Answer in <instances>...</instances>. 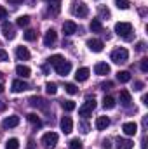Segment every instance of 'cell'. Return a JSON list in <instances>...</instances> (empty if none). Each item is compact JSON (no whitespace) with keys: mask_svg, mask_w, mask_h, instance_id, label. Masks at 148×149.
Instances as JSON below:
<instances>
[{"mask_svg":"<svg viewBox=\"0 0 148 149\" xmlns=\"http://www.w3.org/2000/svg\"><path fill=\"white\" fill-rule=\"evenodd\" d=\"M115 33L118 35V37L125 38V40H131V33H132V24L131 23H117L115 24Z\"/></svg>","mask_w":148,"mask_h":149,"instance_id":"cell-1","label":"cell"},{"mask_svg":"<svg viewBox=\"0 0 148 149\" xmlns=\"http://www.w3.org/2000/svg\"><path fill=\"white\" fill-rule=\"evenodd\" d=\"M110 57L115 64H124V63H127V59H129V50L124 49V47H118V49H115V50L111 52Z\"/></svg>","mask_w":148,"mask_h":149,"instance_id":"cell-2","label":"cell"},{"mask_svg":"<svg viewBox=\"0 0 148 149\" xmlns=\"http://www.w3.org/2000/svg\"><path fill=\"white\" fill-rule=\"evenodd\" d=\"M58 139H59V137H58L56 132H47V134L42 135V144H44L45 149H52L58 144Z\"/></svg>","mask_w":148,"mask_h":149,"instance_id":"cell-3","label":"cell"},{"mask_svg":"<svg viewBox=\"0 0 148 149\" xmlns=\"http://www.w3.org/2000/svg\"><path fill=\"white\" fill-rule=\"evenodd\" d=\"M72 12H73V16H77V17H87L89 9H87V5H85L84 2H73Z\"/></svg>","mask_w":148,"mask_h":149,"instance_id":"cell-4","label":"cell"},{"mask_svg":"<svg viewBox=\"0 0 148 149\" xmlns=\"http://www.w3.org/2000/svg\"><path fill=\"white\" fill-rule=\"evenodd\" d=\"M96 108V102H94V97L91 99V97H87V101H85V104L78 109V114L80 116H84V118H87L91 113H92V109Z\"/></svg>","mask_w":148,"mask_h":149,"instance_id":"cell-5","label":"cell"},{"mask_svg":"<svg viewBox=\"0 0 148 149\" xmlns=\"http://www.w3.org/2000/svg\"><path fill=\"white\" fill-rule=\"evenodd\" d=\"M54 68H56V73H58V74H61V76H66V74L72 71V63L63 59V61H61V63H58Z\"/></svg>","mask_w":148,"mask_h":149,"instance_id":"cell-6","label":"cell"},{"mask_svg":"<svg viewBox=\"0 0 148 149\" xmlns=\"http://www.w3.org/2000/svg\"><path fill=\"white\" fill-rule=\"evenodd\" d=\"M30 104H32L33 108L42 109V111H49V102H47L45 99L38 97V95H35V97H32V99H30Z\"/></svg>","mask_w":148,"mask_h":149,"instance_id":"cell-7","label":"cell"},{"mask_svg":"<svg viewBox=\"0 0 148 149\" xmlns=\"http://www.w3.org/2000/svg\"><path fill=\"white\" fill-rule=\"evenodd\" d=\"M2 31H4V37L7 38V40H12V38L16 37V30H14V26H12L11 23H7V21L2 23Z\"/></svg>","mask_w":148,"mask_h":149,"instance_id":"cell-8","label":"cell"},{"mask_svg":"<svg viewBox=\"0 0 148 149\" xmlns=\"http://www.w3.org/2000/svg\"><path fill=\"white\" fill-rule=\"evenodd\" d=\"M30 87H28V83L26 81H23V80H14L12 81V85H11V90L14 92V94H19V92H25V90H28Z\"/></svg>","mask_w":148,"mask_h":149,"instance_id":"cell-9","label":"cell"},{"mask_svg":"<svg viewBox=\"0 0 148 149\" xmlns=\"http://www.w3.org/2000/svg\"><path fill=\"white\" fill-rule=\"evenodd\" d=\"M87 47H89L92 52H101L103 47H105V43H103L101 40H98V38H91V40H87Z\"/></svg>","mask_w":148,"mask_h":149,"instance_id":"cell-10","label":"cell"},{"mask_svg":"<svg viewBox=\"0 0 148 149\" xmlns=\"http://www.w3.org/2000/svg\"><path fill=\"white\" fill-rule=\"evenodd\" d=\"M19 125V116H7L4 121H2V127L4 128H14V127H18Z\"/></svg>","mask_w":148,"mask_h":149,"instance_id":"cell-11","label":"cell"},{"mask_svg":"<svg viewBox=\"0 0 148 149\" xmlns=\"http://www.w3.org/2000/svg\"><path fill=\"white\" fill-rule=\"evenodd\" d=\"M122 130H124V134L125 135H136V132H138V125L134 123V121H127V123H124L122 125Z\"/></svg>","mask_w":148,"mask_h":149,"instance_id":"cell-12","label":"cell"},{"mask_svg":"<svg viewBox=\"0 0 148 149\" xmlns=\"http://www.w3.org/2000/svg\"><path fill=\"white\" fill-rule=\"evenodd\" d=\"M16 57H18L19 61H28V59L32 57V54H30V50H28L26 47H23V45H21V47H18V49H16Z\"/></svg>","mask_w":148,"mask_h":149,"instance_id":"cell-13","label":"cell"},{"mask_svg":"<svg viewBox=\"0 0 148 149\" xmlns=\"http://www.w3.org/2000/svg\"><path fill=\"white\" fill-rule=\"evenodd\" d=\"M61 130H63L65 134H70V132L73 130V121H72L70 116H63V118H61Z\"/></svg>","mask_w":148,"mask_h":149,"instance_id":"cell-14","label":"cell"},{"mask_svg":"<svg viewBox=\"0 0 148 149\" xmlns=\"http://www.w3.org/2000/svg\"><path fill=\"white\" fill-rule=\"evenodd\" d=\"M118 101H120V104L122 106H131V102H132V99H131V94L127 92V90H120V94H118Z\"/></svg>","mask_w":148,"mask_h":149,"instance_id":"cell-15","label":"cell"},{"mask_svg":"<svg viewBox=\"0 0 148 149\" xmlns=\"http://www.w3.org/2000/svg\"><path fill=\"white\" fill-rule=\"evenodd\" d=\"M75 31H77V24H75L73 21H65V23H63V33H65L66 37L73 35Z\"/></svg>","mask_w":148,"mask_h":149,"instance_id":"cell-16","label":"cell"},{"mask_svg":"<svg viewBox=\"0 0 148 149\" xmlns=\"http://www.w3.org/2000/svg\"><path fill=\"white\" fill-rule=\"evenodd\" d=\"M94 73L99 74V76H105V74L110 73V66H108L106 63H98V64L94 66Z\"/></svg>","mask_w":148,"mask_h":149,"instance_id":"cell-17","label":"cell"},{"mask_svg":"<svg viewBox=\"0 0 148 149\" xmlns=\"http://www.w3.org/2000/svg\"><path fill=\"white\" fill-rule=\"evenodd\" d=\"M56 38H58L56 31H54V30H49V31L45 33V37H44V45H45V47H51V45L56 42Z\"/></svg>","mask_w":148,"mask_h":149,"instance_id":"cell-18","label":"cell"},{"mask_svg":"<svg viewBox=\"0 0 148 149\" xmlns=\"http://www.w3.org/2000/svg\"><path fill=\"white\" fill-rule=\"evenodd\" d=\"M89 68H78L77 70V73H75V80L77 81H85L87 78H89Z\"/></svg>","mask_w":148,"mask_h":149,"instance_id":"cell-19","label":"cell"},{"mask_svg":"<svg viewBox=\"0 0 148 149\" xmlns=\"http://www.w3.org/2000/svg\"><path fill=\"white\" fill-rule=\"evenodd\" d=\"M108 125H110V118L108 116H98V120H96V128L98 130H105Z\"/></svg>","mask_w":148,"mask_h":149,"instance_id":"cell-20","label":"cell"},{"mask_svg":"<svg viewBox=\"0 0 148 149\" xmlns=\"http://www.w3.org/2000/svg\"><path fill=\"white\" fill-rule=\"evenodd\" d=\"M132 146H134V142L132 141H129V139H117V148L118 149H132Z\"/></svg>","mask_w":148,"mask_h":149,"instance_id":"cell-21","label":"cell"},{"mask_svg":"<svg viewBox=\"0 0 148 149\" xmlns=\"http://www.w3.org/2000/svg\"><path fill=\"white\" fill-rule=\"evenodd\" d=\"M16 73L19 74L21 78H28V76L32 74V70H30L28 66H23V64H19V66H16Z\"/></svg>","mask_w":148,"mask_h":149,"instance_id":"cell-22","label":"cell"},{"mask_svg":"<svg viewBox=\"0 0 148 149\" xmlns=\"http://www.w3.org/2000/svg\"><path fill=\"white\" fill-rule=\"evenodd\" d=\"M117 80L120 83H127V81H131V73L129 71H118L117 73Z\"/></svg>","mask_w":148,"mask_h":149,"instance_id":"cell-23","label":"cell"},{"mask_svg":"<svg viewBox=\"0 0 148 149\" xmlns=\"http://www.w3.org/2000/svg\"><path fill=\"white\" fill-rule=\"evenodd\" d=\"M103 108H105V109H113V108H115V99H113L111 95H105V99H103Z\"/></svg>","mask_w":148,"mask_h":149,"instance_id":"cell-24","label":"cell"},{"mask_svg":"<svg viewBox=\"0 0 148 149\" xmlns=\"http://www.w3.org/2000/svg\"><path fill=\"white\" fill-rule=\"evenodd\" d=\"M89 28H91V31L98 33V31H101V30H103V24H101V21H99V19H92V21H91V24H89Z\"/></svg>","mask_w":148,"mask_h":149,"instance_id":"cell-25","label":"cell"},{"mask_svg":"<svg viewBox=\"0 0 148 149\" xmlns=\"http://www.w3.org/2000/svg\"><path fill=\"white\" fill-rule=\"evenodd\" d=\"M26 118H28V121H30V123H33V125H35L37 128H40V127H42V121H40V118H38L37 114H33V113H30V114H28Z\"/></svg>","mask_w":148,"mask_h":149,"instance_id":"cell-26","label":"cell"},{"mask_svg":"<svg viewBox=\"0 0 148 149\" xmlns=\"http://www.w3.org/2000/svg\"><path fill=\"white\" fill-rule=\"evenodd\" d=\"M5 149H19V141H18L16 137L9 139V141L5 142Z\"/></svg>","mask_w":148,"mask_h":149,"instance_id":"cell-27","label":"cell"},{"mask_svg":"<svg viewBox=\"0 0 148 149\" xmlns=\"http://www.w3.org/2000/svg\"><path fill=\"white\" fill-rule=\"evenodd\" d=\"M16 24H18V26H21V28L28 26V24H30V16H19V17H18V21H16Z\"/></svg>","mask_w":148,"mask_h":149,"instance_id":"cell-28","label":"cell"},{"mask_svg":"<svg viewBox=\"0 0 148 149\" xmlns=\"http://www.w3.org/2000/svg\"><path fill=\"white\" fill-rule=\"evenodd\" d=\"M45 92H47L49 95H54V94L58 92V85H56L54 81H49V83L45 85Z\"/></svg>","mask_w":148,"mask_h":149,"instance_id":"cell-29","label":"cell"},{"mask_svg":"<svg viewBox=\"0 0 148 149\" xmlns=\"http://www.w3.org/2000/svg\"><path fill=\"white\" fill-rule=\"evenodd\" d=\"M61 108H63L65 111H73L75 108H77V104H75L73 101H63V102H61Z\"/></svg>","mask_w":148,"mask_h":149,"instance_id":"cell-30","label":"cell"},{"mask_svg":"<svg viewBox=\"0 0 148 149\" xmlns=\"http://www.w3.org/2000/svg\"><path fill=\"white\" fill-rule=\"evenodd\" d=\"M25 40H26V42L37 40V31H35V30H26V31H25Z\"/></svg>","mask_w":148,"mask_h":149,"instance_id":"cell-31","label":"cell"},{"mask_svg":"<svg viewBox=\"0 0 148 149\" xmlns=\"http://www.w3.org/2000/svg\"><path fill=\"white\" fill-rule=\"evenodd\" d=\"M61 61H63V56H59V54H54V56L49 57V64H52V66H56V64L61 63Z\"/></svg>","mask_w":148,"mask_h":149,"instance_id":"cell-32","label":"cell"},{"mask_svg":"<svg viewBox=\"0 0 148 149\" xmlns=\"http://www.w3.org/2000/svg\"><path fill=\"white\" fill-rule=\"evenodd\" d=\"M115 5L118 7V9H122V10H125V9H129V0H115Z\"/></svg>","mask_w":148,"mask_h":149,"instance_id":"cell-33","label":"cell"},{"mask_svg":"<svg viewBox=\"0 0 148 149\" xmlns=\"http://www.w3.org/2000/svg\"><path fill=\"white\" fill-rule=\"evenodd\" d=\"M68 148L70 149H82V141L80 139H72L70 144H68Z\"/></svg>","mask_w":148,"mask_h":149,"instance_id":"cell-34","label":"cell"},{"mask_svg":"<svg viewBox=\"0 0 148 149\" xmlns=\"http://www.w3.org/2000/svg\"><path fill=\"white\" fill-rule=\"evenodd\" d=\"M65 90H66V92H68L70 95H75V94L78 92V88L75 87L73 83H66V85H65Z\"/></svg>","mask_w":148,"mask_h":149,"instance_id":"cell-35","label":"cell"},{"mask_svg":"<svg viewBox=\"0 0 148 149\" xmlns=\"http://www.w3.org/2000/svg\"><path fill=\"white\" fill-rule=\"evenodd\" d=\"M47 3H52V7L56 9V12L59 10V5H61V0H45Z\"/></svg>","mask_w":148,"mask_h":149,"instance_id":"cell-36","label":"cell"},{"mask_svg":"<svg viewBox=\"0 0 148 149\" xmlns=\"http://www.w3.org/2000/svg\"><path fill=\"white\" fill-rule=\"evenodd\" d=\"M141 71H143V73H147V71H148V59H147V57H143V59H141Z\"/></svg>","mask_w":148,"mask_h":149,"instance_id":"cell-37","label":"cell"},{"mask_svg":"<svg viewBox=\"0 0 148 149\" xmlns=\"http://www.w3.org/2000/svg\"><path fill=\"white\" fill-rule=\"evenodd\" d=\"M99 14H101V16H106V17H108V16H110V10H108L106 7H103V5H101V7H99Z\"/></svg>","mask_w":148,"mask_h":149,"instance_id":"cell-38","label":"cell"},{"mask_svg":"<svg viewBox=\"0 0 148 149\" xmlns=\"http://www.w3.org/2000/svg\"><path fill=\"white\" fill-rule=\"evenodd\" d=\"M7 59H9V54H7L5 50L0 49V61H7Z\"/></svg>","mask_w":148,"mask_h":149,"instance_id":"cell-39","label":"cell"},{"mask_svg":"<svg viewBox=\"0 0 148 149\" xmlns=\"http://www.w3.org/2000/svg\"><path fill=\"white\" fill-rule=\"evenodd\" d=\"M145 85H143V81H134V90H141Z\"/></svg>","mask_w":148,"mask_h":149,"instance_id":"cell-40","label":"cell"},{"mask_svg":"<svg viewBox=\"0 0 148 149\" xmlns=\"http://www.w3.org/2000/svg\"><path fill=\"white\" fill-rule=\"evenodd\" d=\"M101 146H103V149H111V142L106 139V141H103V144H101Z\"/></svg>","mask_w":148,"mask_h":149,"instance_id":"cell-41","label":"cell"},{"mask_svg":"<svg viewBox=\"0 0 148 149\" xmlns=\"http://www.w3.org/2000/svg\"><path fill=\"white\" fill-rule=\"evenodd\" d=\"M7 17V10L4 7H0V19H5Z\"/></svg>","mask_w":148,"mask_h":149,"instance_id":"cell-42","label":"cell"},{"mask_svg":"<svg viewBox=\"0 0 148 149\" xmlns=\"http://www.w3.org/2000/svg\"><path fill=\"white\" fill-rule=\"evenodd\" d=\"M101 87H103V90H108V88H111V87H113V83H111V81H106V83H103Z\"/></svg>","mask_w":148,"mask_h":149,"instance_id":"cell-43","label":"cell"},{"mask_svg":"<svg viewBox=\"0 0 148 149\" xmlns=\"http://www.w3.org/2000/svg\"><path fill=\"white\" fill-rule=\"evenodd\" d=\"M5 109H7V102L0 101V111H5Z\"/></svg>","mask_w":148,"mask_h":149,"instance_id":"cell-44","label":"cell"},{"mask_svg":"<svg viewBox=\"0 0 148 149\" xmlns=\"http://www.w3.org/2000/svg\"><path fill=\"white\" fill-rule=\"evenodd\" d=\"M138 50H145V43H143V42L138 43Z\"/></svg>","mask_w":148,"mask_h":149,"instance_id":"cell-45","label":"cell"},{"mask_svg":"<svg viewBox=\"0 0 148 149\" xmlns=\"http://www.w3.org/2000/svg\"><path fill=\"white\" fill-rule=\"evenodd\" d=\"M7 2H11V3H14V5H18V3H21L23 0H7Z\"/></svg>","mask_w":148,"mask_h":149,"instance_id":"cell-46","label":"cell"},{"mask_svg":"<svg viewBox=\"0 0 148 149\" xmlns=\"http://www.w3.org/2000/svg\"><path fill=\"white\" fill-rule=\"evenodd\" d=\"M28 149H33V141H30V144H28Z\"/></svg>","mask_w":148,"mask_h":149,"instance_id":"cell-47","label":"cell"},{"mask_svg":"<svg viewBox=\"0 0 148 149\" xmlns=\"http://www.w3.org/2000/svg\"><path fill=\"white\" fill-rule=\"evenodd\" d=\"M2 92H4V85L0 83V94H2Z\"/></svg>","mask_w":148,"mask_h":149,"instance_id":"cell-48","label":"cell"},{"mask_svg":"<svg viewBox=\"0 0 148 149\" xmlns=\"http://www.w3.org/2000/svg\"><path fill=\"white\" fill-rule=\"evenodd\" d=\"M0 78H2V73H0Z\"/></svg>","mask_w":148,"mask_h":149,"instance_id":"cell-49","label":"cell"}]
</instances>
